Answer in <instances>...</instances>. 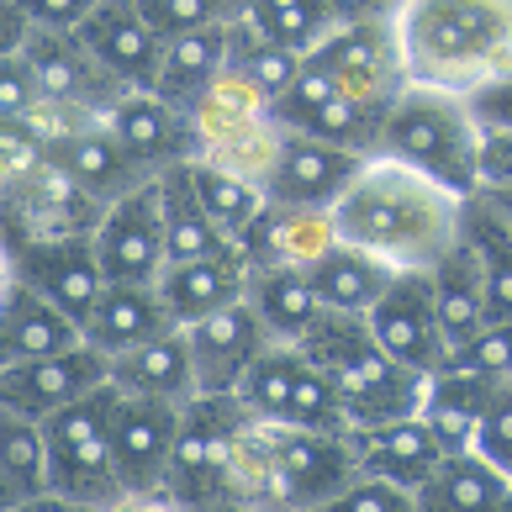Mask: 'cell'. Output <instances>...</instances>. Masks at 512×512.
Returning a JSON list of instances; mask_svg holds the SVG:
<instances>
[{
  "mask_svg": "<svg viewBox=\"0 0 512 512\" xmlns=\"http://www.w3.org/2000/svg\"><path fill=\"white\" fill-rule=\"evenodd\" d=\"M465 201L407 164L370 159L333 206L338 238L391 259L396 270H433L460 243Z\"/></svg>",
  "mask_w": 512,
  "mask_h": 512,
  "instance_id": "1",
  "label": "cell"
},
{
  "mask_svg": "<svg viewBox=\"0 0 512 512\" xmlns=\"http://www.w3.org/2000/svg\"><path fill=\"white\" fill-rule=\"evenodd\" d=\"M396 37L412 85L481 96L512 74V0H402Z\"/></svg>",
  "mask_w": 512,
  "mask_h": 512,
  "instance_id": "2",
  "label": "cell"
},
{
  "mask_svg": "<svg viewBox=\"0 0 512 512\" xmlns=\"http://www.w3.org/2000/svg\"><path fill=\"white\" fill-rule=\"evenodd\" d=\"M381 159L417 169L460 201L481 196V122L470 111V96L407 85L386 111Z\"/></svg>",
  "mask_w": 512,
  "mask_h": 512,
  "instance_id": "3",
  "label": "cell"
},
{
  "mask_svg": "<svg viewBox=\"0 0 512 512\" xmlns=\"http://www.w3.org/2000/svg\"><path fill=\"white\" fill-rule=\"evenodd\" d=\"M101 217H106V206L74 175H64L53 159H37L27 169L0 175V238H6V249L96 233Z\"/></svg>",
  "mask_w": 512,
  "mask_h": 512,
  "instance_id": "4",
  "label": "cell"
},
{
  "mask_svg": "<svg viewBox=\"0 0 512 512\" xmlns=\"http://www.w3.org/2000/svg\"><path fill=\"white\" fill-rule=\"evenodd\" d=\"M307 64L322 69L338 85V96H349L359 106L391 111V101L412 85L407 64H402V37H396V16L391 22H349L333 27L322 43L307 53Z\"/></svg>",
  "mask_w": 512,
  "mask_h": 512,
  "instance_id": "5",
  "label": "cell"
},
{
  "mask_svg": "<svg viewBox=\"0 0 512 512\" xmlns=\"http://www.w3.org/2000/svg\"><path fill=\"white\" fill-rule=\"evenodd\" d=\"M270 454H275V512H307L365 476L349 433L270 423Z\"/></svg>",
  "mask_w": 512,
  "mask_h": 512,
  "instance_id": "6",
  "label": "cell"
},
{
  "mask_svg": "<svg viewBox=\"0 0 512 512\" xmlns=\"http://www.w3.org/2000/svg\"><path fill=\"white\" fill-rule=\"evenodd\" d=\"M370 333L391 359H402L407 370L428 375V381L454 359V344H449V333L439 322V301H433L428 270H396L386 296L370 307Z\"/></svg>",
  "mask_w": 512,
  "mask_h": 512,
  "instance_id": "7",
  "label": "cell"
},
{
  "mask_svg": "<svg viewBox=\"0 0 512 512\" xmlns=\"http://www.w3.org/2000/svg\"><path fill=\"white\" fill-rule=\"evenodd\" d=\"M96 254H101L106 286H154L164 275L169 238H164L159 180H148L132 196L106 206V217L96 227Z\"/></svg>",
  "mask_w": 512,
  "mask_h": 512,
  "instance_id": "8",
  "label": "cell"
},
{
  "mask_svg": "<svg viewBox=\"0 0 512 512\" xmlns=\"http://www.w3.org/2000/svg\"><path fill=\"white\" fill-rule=\"evenodd\" d=\"M106 381H111V359L90 344H74L48 359H27V365H0V412L43 423V417L80 402L85 391H96Z\"/></svg>",
  "mask_w": 512,
  "mask_h": 512,
  "instance_id": "9",
  "label": "cell"
},
{
  "mask_svg": "<svg viewBox=\"0 0 512 512\" xmlns=\"http://www.w3.org/2000/svg\"><path fill=\"white\" fill-rule=\"evenodd\" d=\"M11 270L22 286H32L37 296H48L53 307H64L74 322L85 328L90 307L106 291V270L96 254V233L80 238H43V243H16L11 249Z\"/></svg>",
  "mask_w": 512,
  "mask_h": 512,
  "instance_id": "10",
  "label": "cell"
},
{
  "mask_svg": "<svg viewBox=\"0 0 512 512\" xmlns=\"http://www.w3.org/2000/svg\"><path fill=\"white\" fill-rule=\"evenodd\" d=\"M22 59H27L32 80L48 101H69V106H85V111H96V117H106V111L127 96V85L85 48L80 32L32 27Z\"/></svg>",
  "mask_w": 512,
  "mask_h": 512,
  "instance_id": "11",
  "label": "cell"
},
{
  "mask_svg": "<svg viewBox=\"0 0 512 512\" xmlns=\"http://www.w3.org/2000/svg\"><path fill=\"white\" fill-rule=\"evenodd\" d=\"M111 138L127 148V159L143 169V175H164L175 164L201 159V132L191 127L180 106H169L159 90H127V96L106 111Z\"/></svg>",
  "mask_w": 512,
  "mask_h": 512,
  "instance_id": "12",
  "label": "cell"
},
{
  "mask_svg": "<svg viewBox=\"0 0 512 512\" xmlns=\"http://www.w3.org/2000/svg\"><path fill=\"white\" fill-rule=\"evenodd\" d=\"M333 381H338V396H344L349 433L417 417V412H423V396H428V375L407 370L402 359H391L381 344H370L365 354H354Z\"/></svg>",
  "mask_w": 512,
  "mask_h": 512,
  "instance_id": "13",
  "label": "cell"
},
{
  "mask_svg": "<svg viewBox=\"0 0 512 512\" xmlns=\"http://www.w3.org/2000/svg\"><path fill=\"white\" fill-rule=\"evenodd\" d=\"M180 423H185V407L122 391L117 417H111V454H117V470H122L127 491L164 486L175 444H180Z\"/></svg>",
  "mask_w": 512,
  "mask_h": 512,
  "instance_id": "14",
  "label": "cell"
},
{
  "mask_svg": "<svg viewBox=\"0 0 512 512\" xmlns=\"http://www.w3.org/2000/svg\"><path fill=\"white\" fill-rule=\"evenodd\" d=\"M370 159L349 154V148H333L322 138H301V132H286V148H280V164L264 196L280 206H312V212H333L338 201L349 196V185L359 180V169Z\"/></svg>",
  "mask_w": 512,
  "mask_h": 512,
  "instance_id": "15",
  "label": "cell"
},
{
  "mask_svg": "<svg viewBox=\"0 0 512 512\" xmlns=\"http://www.w3.org/2000/svg\"><path fill=\"white\" fill-rule=\"evenodd\" d=\"M191 338V359H196V381L201 391H238L243 375H249L264 349H275V333L259 322V312L249 301H238V307H227L217 317H201L185 328Z\"/></svg>",
  "mask_w": 512,
  "mask_h": 512,
  "instance_id": "16",
  "label": "cell"
},
{
  "mask_svg": "<svg viewBox=\"0 0 512 512\" xmlns=\"http://www.w3.org/2000/svg\"><path fill=\"white\" fill-rule=\"evenodd\" d=\"M74 32L85 37V48L96 53L127 90H154L159 64H164V37L148 27L138 0H96V11H90Z\"/></svg>",
  "mask_w": 512,
  "mask_h": 512,
  "instance_id": "17",
  "label": "cell"
},
{
  "mask_svg": "<svg viewBox=\"0 0 512 512\" xmlns=\"http://www.w3.org/2000/svg\"><path fill=\"white\" fill-rule=\"evenodd\" d=\"M338 222L333 212H312V206H280L270 201L254 217V227L238 238V254L249 270H307L328 249H338Z\"/></svg>",
  "mask_w": 512,
  "mask_h": 512,
  "instance_id": "18",
  "label": "cell"
},
{
  "mask_svg": "<svg viewBox=\"0 0 512 512\" xmlns=\"http://www.w3.org/2000/svg\"><path fill=\"white\" fill-rule=\"evenodd\" d=\"M349 444H354V460L365 476H381V481L407 486V491H417L449 460L444 439L433 433V423L423 412L402 417V423H381V428H354Z\"/></svg>",
  "mask_w": 512,
  "mask_h": 512,
  "instance_id": "19",
  "label": "cell"
},
{
  "mask_svg": "<svg viewBox=\"0 0 512 512\" xmlns=\"http://www.w3.org/2000/svg\"><path fill=\"white\" fill-rule=\"evenodd\" d=\"M159 296H164L169 317H175L180 328H191V322L217 317V312L238 307V301L249 296V259L238 249L206 254V259H175V264H164V275H159Z\"/></svg>",
  "mask_w": 512,
  "mask_h": 512,
  "instance_id": "20",
  "label": "cell"
},
{
  "mask_svg": "<svg viewBox=\"0 0 512 512\" xmlns=\"http://www.w3.org/2000/svg\"><path fill=\"white\" fill-rule=\"evenodd\" d=\"M74 344H85V328L64 307H53L48 296H37L32 286L11 280V291L0 296V365H27V359L64 354Z\"/></svg>",
  "mask_w": 512,
  "mask_h": 512,
  "instance_id": "21",
  "label": "cell"
},
{
  "mask_svg": "<svg viewBox=\"0 0 512 512\" xmlns=\"http://www.w3.org/2000/svg\"><path fill=\"white\" fill-rule=\"evenodd\" d=\"M111 386L127 396H154V402H175L185 407L191 396H201L196 381V359H191V338L185 328H169L159 338H148L132 354L111 359Z\"/></svg>",
  "mask_w": 512,
  "mask_h": 512,
  "instance_id": "22",
  "label": "cell"
},
{
  "mask_svg": "<svg viewBox=\"0 0 512 512\" xmlns=\"http://www.w3.org/2000/svg\"><path fill=\"white\" fill-rule=\"evenodd\" d=\"M48 159L59 164L64 175L80 180L101 206L122 201V196L138 191V185L154 180V175H143V169L127 159V148L111 138L106 117H101V122H85L80 132H69V138H59V143H48Z\"/></svg>",
  "mask_w": 512,
  "mask_h": 512,
  "instance_id": "23",
  "label": "cell"
},
{
  "mask_svg": "<svg viewBox=\"0 0 512 512\" xmlns=\"http://www.w3.org/2000/svg\"><path fill=\"white\" fill-rule=\"evenodd\" d=\"M169 328H180V322L169 317L159 280L154 286H106L101 301L85 317V344L101 349L106 359H117V354H132L138 344H148V338L169 333Z\"/></svg>",
  "mask_w": 512,
  "mask_h": 512,
  "instance_id": "24",
  "label": "cell"
},
{
  "mask_svg": "<svg viewBox=\"0 0 512 512\" xmlns=\"http://www.w3.org/2000/svg\"><path fill=\"white\" fill-rule=\"evenodd\" d=\"M507 375H486V370H470V365H444L439 375L428 381L423 396V417L433 423V433L444 439L449 454L460 449H476V428L491 407V396Z\"/></svg>",
  "mask_w": 512,
  "mask_h": 512,
  "instance_id": "25",
  "label": "cell"
},
{
  "mask_svg": "<svg viewBox=\"0 0 512 512\" xmlns=\"http://www.w3.org/2000/svg\"><path fill=\"white\" fill-rule=\"evenodd\" d=\"M307 280L312 291L322 296V307L333 312H354V317H370V307L386 296V286L396 280V264L359 249V243H338L328 249L317 264H307Z\"/></svg>",
  "mask_w": 512,
  "mask_h": 512,
  "instance_id": "26",
  "label": "cell"
},
{
  "mask_svg": "<svg viewBox=\"0 0 512 512\" xmlns=\"http://www.w3.org/2000/svg\"><path fill=\"white\" fill-rule=\"evenodd\" d=\"M433 280V301H439V322L449 333L454 349H465L486 322H491V301H486V270H481V254L460 238L454 249L428 270Z\"/></svg>",
  "mask_w": 512,
  "mask_h": 512,
  "instance_id": "27",
  "label": "cell"
},
{
  "mask_svg": "<svg viewBox=\"0 0 512 512\" xmlns=\"http://www.w3.org/2000/svg\"><path fill=\"white\" fill-rule=\"evenodd\" d=\"M512 481L476 449H460L412 491L417 512H502Z\"/></svg>",
  "mask_w": 512,
  "mask_h": 512,
  "instance_id": "28",
  "label": "cell"
},
{
  "mask_svg": "<svg viewBox=\"0 0 512 512\" xmlns=\"http://www.w3.org/2000/svg\"><path fill=\"white\" fill-rule=\"evenodd\" d=\"M227 53H233V16H227V22H217V27H201V32L169 37L154 90H159L169 106L191 111V101H196L201 90L227 69Z\"/></svg>",
  "mask_w": 512,
  "mask_h": 512,
  "instance_id": "29",
  "label": "cell"
},
{
  "mask_svg": "<svg viewBox=\"0 0 512 512\" xmlns=\"http://www.w3.org/2000/svg\"><path fill=\"white\" fill-rule=\"evenodd\" d=\"M159 206H164V238H169V264L175 259H206V254H227L238 249L233 238L212 222V212L196 196L191 164H175L159 175Z\"/></svg>",
  "mask_w": 512,
  "mask_h": 512,
  "instance_id": "30",
  "label": "cell"
},
{
  "mask_svg": "<svg viewBox=\"0 0 512 512\" xmlns=\"http://www.w3.org/2000/svg\"><path fill=\"white\" fill-rule=\"evenodd\" d=\"M48 497V439L43 423L0 412V512H22Z\"/></svg>",
  "mask_w": 512,
  "mask_h": 512,
  "instance_id": "31",
  "label": "cell"
},
{
  "mask_svg": "<svg viewBox=\"0 0 512 512\" xmlns=\"http://www.w3.org/2000/svg\"><path fill=\"white\" fill-rule=\"evenodd\" d=\"M249 307L275 333V344H296L322 317V296L312 291L307 270H249Z\"/></svg>",
  "mask_w": 512,
  "mask_h": 512,
  "instance_id": "32",
  "label": "cell"
},
{
  "mask_svg": "<svg viewBox=\"0 0 512 512\" xmlns=\"http://www.w3.org/2000/svg\"><path fill=\"white\" fill-rule=\"evenodd\" d=\"M48 491L85 507H111L127 491L111 439L96 444H69V449H48Z\"/></svg>",
  "mask_w": 512,
  "mask_h": 512,
  "instance_id": "33",
  "label": "cell"
},
{
  "mask_svg": "<svg viewBox=\"0 0 512 512\" xmlns=\"http://www.w3.org/2000/svg\"><path fill=\"white\" fill-rule=\"evenodd\" d=\"M185 117H191V127L201 132V148H206V143H217V138H227V132H238V127L264 122L270 117V96H264L254 80H243L238 69H222L217 80L191 101Z\"/></svg>",
  "mask_w": 512,
  "mask_h": 512,
  "instance_id": "34",
  "label": "cell"
},
{
  "mask_svg": "<svg viewBox=\"0 0 512 512\" xmlns=\"http://www.w3.org/2000/svg\"><path fill=\"white\" fill-rule=\"evenodd\" d=\"M191 180H196L201 206L212 212V222H217L233 243L249 233L254 217L270 206V196H264L254 180H243V175H233V169H222V164H212V159H191Z\"/></svg>",
  "mask_w": 512,
  "mask_h": 512,
  "instance_id": "35",
  "label": "cell"
},
{
  "mask_svg": "<svg viewBox=\"0 0 512 512\" xmlns=\"http://www.w3.org/2000/svg\"><path fill=\"white\" fill-rule=\"evenodd\" d=\"M301 64H307L301 53H291L286 43H275V37H264L249 16H233V53H227V69H238L243 80H254L264 96H270V106L301 74Z\"/></svg>",
  "mask_w": 512,
  "mask_h": 512,
  "instance_id": "36",
  "label": "cell"
},
{
  "mask_svg": "<svg viewBox=\"0 0 512 512\" xmlns=\"http://www.w3.org/2000/svg\"><path fill=\"white\" fill-rule=\"evenodd\" d=\"M243 16H249L264 37H275V43H286L291 53H301V59L338 27L328 0H249Z\"/></svg>",
  "mask_w": 512,
  "mask_h": 512,
  "instance_id": "37",
  "label": "cell"
},
{
  "mask_svg": "<svg viewBox=\"0 0 512 512\" xmlns=\"http://www.w3.org/2000/svg\"><path fill=\"white\" fill-rule=\"evenodd\" d=\"M301 365H307V354L296 344H275L264 349V359L243 375L238 386V402L249 407L259 423H286V407H291V391L301 381Z\"/></svg>",
  "mask_w": 512,
  "mask_h": 512,
  "instance_id": "38",
  "label": "cell"
},
{
  "mask_svg": "<svg viewBox=\"0 0 512 512\" xmlns=\"http://www.w3.org/2000/svg\"><path fill=\"white\" fill-rule=\"evenodd\" d=\"M280 148H286V127H280L275 117H264V122H254V127H238V132H227V138L206 143L201 159L233 169V175L254 180L259 191H264V185H270V175H275V164H280Z\"/></svg>",
  "mask_w": 512,
  "mask_h": 512,
  "instance_id": "39",
  "label": "cell"
},
{
  "mask_svg": "<svg viewBox=\"0 0 512 512\" xmlns=\"http://www.w3.org/2000/svg\"><path fill=\"white\" fill-rule=\"evenodd\" d=\"M370 344H375V333H370V317L333 312V307H322V317H317L312 328L296 338V349L307 354L317 370H328V375H338V370H344L354 354H365Z\"/></svg>",
  "mask_w": 512,
  "mask_h": 512,
  "instance_id": "40",
  "label": "cell"
},
{
  "mask_svg": "<svg viewBox=\"0 0 512 512\" xmlns=\"http://www.w3.org/2000/svg\"><path fill=\"white\" fill-rule=\"evenodd\" d=\"M138 11L148 16V27H154L164 43L169 37H185V32H201V27H217L227 22L233 11V0H138Z\"/></svg>",
  "mask_w": 512,
  "mask_h": 512,
  "instance_id": "41",
  "label": "cell"
},
{
  "mask_svg": "<svg viewBox=\"0 0 512 512\" xmlns=\"http://www.w3.org/2000/svg\"><path fill=\"white\" fill-rule=\"evenodd\" d=\"M307 512H417V497L407 486H391L381 476H359L344 491H333L328 502H317Z\"/></svg>",
  "mask_w": 512,
  "mask_h": 512,
  "instance_id": "42",
  "label": "cell"
},
{
  "mask_svg": "<svg viewBox=\"0 0 512 512\" xmlns=\"http://www.w3.org/2000/svg\"><path fill=\"white\" fill-rule=\"evenodd\" d=\"M476 454H486V460L512 481V381H502L497 396H491V407L476 428Z\"/></svg>",
  "mask_w": 512,
  "mask_h": 512,
  "instance_id": "43",
  "label": "cell"
},
{
  "mask_svg": "<svg viewBox=\"0 0 512 512\" xmlns=\"http://www.w3.org/2000/svg\"><path fill=\"white\" fill-rule=\"evenodd\" d=\"M449 365H470V370H486V375H507L512 381V317L502 322H486V328L470 338L465 349H454Z\"/></svg>",
  "mask_w": 512,
  "mask_h": 512,
  "instance_id": "44",
  "label": "cell"
},
{
  "mask_svg": "<svg viewBox=\"0 0 512 512\" xmlns=\"http://www.w3.org/2000/svg\"><path fill=\"white\" fill-rule=\"evenodd\" d=\"M37 101H43V90H37L22 53H16V59H0V127L22 122Z\"/></svg>",
  "mask_w": 512,
  "mask_h": 512,
  "instance_id": "45",
  "label": "cell"
},
{
  "mask_svg": "<svg viewBox=\"0 0 512 512\" xmlns=\"http://www.w3.org/2000/svg\"><path fill=\"white\" fill-rule=\"evenodd\" d=\"M512 185V127H481V191Z\"/></svg>",
  "mask_w": 512,
  "mask_h": 512,
  "instance_id": "46",
  "label": "cell"
},
{
  "mask_svg": "<svg viewBox=\"0 0 512 512\" xmlns=\"http://www.w3.org/2000/svg\"><path fill=\"white\" fill-rule=\"evenodd\" d=\"M16 6L27 11V22H32V27L74 32L90 11H96V0H16Z\"/></svg>",
  "mask_w": 512,
  "mask_h": 512,
  "instance_id": "47",
  "label": "cell"
},
{
  "mask_svg": "<svg viewBox=\"0 0 512 512\" xmlns=\"http://www.w3.org/2000/svg\"><path fill=\"white\" fill-rule=\"evenodd\" d=\"M470 111H476L481 127H512V74H502L481 96H470Z\"/></svg>",
  "mask_w": 512,
  "mask_h": 512,
  "instance_id": "48",
  "label": "cell"
},
{
  "mask_svg": "<svg viewBox=\"0 0 512 512\" xmlns=\"http://www.w3.org/2000/svg\"><path fill=\"white\" fill-rule=\"evenodd\" d=\"M27 37H32L27 11L16 6V0H0V59H16V53L27 48Z\"/></svg>",
  "mask_w": 512,
  "mask_h": 512,
  "instance_id": "49",
  "label": "cell"
},
{
  "mask_svg": "<svg viewBox=\"0 0 512 512\" xmlns=\"http://www.w3.org/2000/svg\"><path fill=\"white\" fill-rule=\"evenodd\" d=\"M328 6L338 16V27H349V22H391L402 0H328Z\"/></svg>",
  "mask_w": 512,
  "mask_h": 512,
  "instance_id": "50",
  "label": "cell"
},
{
  "mask_svg": "<svg viewBox=\"0 0 512 512\" xmlns=\"http://www.w3.org/2000/svg\"><path fill=\"white\" fill-rule=\"evenodd\" d=\"M101 512H191V507H180L164 486H154V491H122V497Z\"/></svg>",
  "mask_w": 512,
  "mask_h": 512,
  "instance_id": "51",
  "label": "cell"
},
{
  "mask_svg": "<svg viewBox=\"0 0 512 512\" xmlns=\"http://www.w3.org/2000/svg\"><path fill=\"white\" fill-rule=\"evenodd\" d=\"M22 512H101V507H85V502H69V497H37V502H27Z\"/></svg>",
  "mask_w": 512,
  "mask_h": 512,
  "instance_id": "52",
  "label": "cell"
},
{
  "mask_svg": "<svg viewBox=\"0 0 512 512\" xmlns=\"http://www.w3.org/2000/svg\"><path fill=\"white\" fill-rule=\"evenodd\" d=\"M491 206H497V212H502V222L512 227V185H507V191H481Z\"/></svg>",
  "mask_w": 512,
  "mask_h": 512,
  "instance_id": "53",
  "label": "cell"
},
{
  "mask_svg": "<svg viewBox=\"0 0 512 512\" xmlns=\"http://www.w3.org/2000/svg\"><path fill=\"white\" fill-rule=\"evenodd\" d=\"M11 280H16V270H11V249H6V238H0V296L11 291Z\"/></svg>",
  "mask_w": 512,
  "mask_h": 512,
  "instance_id": "54",
  "label": "cell"
},
{
  "mask_svg": "<svg viewBox=\"0 0 512 512\" xmlns=\"http://www.w3.org/2000/svg\"><path fill=\"white\" fill-rule=\"evenodd\" d=\"M217 512H275V507H259V502H222Z\"/></svg>",
  "mask_w": 512,
  "mask_h": 512,
  "instance_id": "55",
  "label": "cell"
},
{
  "mask_svg": "<svg viewBox=\"0 0 512 512\" xmlns=\"http://www.w3.org/2000/svg\"><path fill=\"white\" fill-rule=\"evenodd\" d=\"M233 11H238V16H243V11H249V0H233Z\"/></svg>",
  "mask_w": 512,
  "mask_h": 512,
  "instance_id": "56",
  "label": "cell"
},
{
  "mask_svg": "<svg viewBox=\"0 0 512 512\" xmlns=\"http://www.w3.org/2000/svg\"><path fill=\"white\" fill-rule=\"evenodd\" d=\"M502 512H512V491H507V502H502Z\"/></svg>",
  "mask_w": 512,
  "mask_h": 512,
  "instance_id": "57",
  "label": "cell"
}]
</instances>
